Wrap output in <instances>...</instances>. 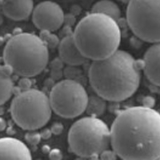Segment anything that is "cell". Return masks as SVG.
I'll use <instances>...</instances> for the list:
<instances>
[{
	"label": "cell",
	"instance_id": "6da1fadb",
	"mask_svg": "<svg viewBox=\"0 0 160 160\" xmlns=\"http://www.w3.org/2000/svg\"><path fill=\"white\" fill-rule=\"evenodd\" d=\"M111 146L122 159H160V113L147 106L122 111L111 125Z\"/></svg>",
	"mask_w": 160,
	"mask_h": 160
},
{
	"label": "cell",
	"instance_id": "7a4b0ae2",
	"mask_svg": "<svg viewBox=\"0 0 160 160\" xmlns=\"http://www.w3.org/2000/svg\"><path fill=\"white\" fill-rule=\"evenodd\" d=\"M141 80V67L129 52L117 50L105 58L92 61L89 81L96 95L107 101L121 102L132 96Z\"/></svg>",
	"mask_w": 160,
	"mask_h": 160
},
{
	"label": "cell",
	"instance_id": "3957f363",
	"mask_svg": "<svg viewBox=\"0 0 160 160\" xmlns=\"http://www.w3.org/2000/svg\"><path fill=\"white\" fill-rule=\"evenodd\" d=\"M72 35L83 56L92 61L102 59L115 53L122 38L118 21L95 12L80 20Z\"/></svg>",
	"mask_w": 160,
	"mask_h": 160
},
{
	"label": "cell",
	"instance_id": "277c9868",
	"mask_svg": "<svg viewBox=\"0 0 160 160\" xmlns=\"http://www.w3.org/2000/svg\"><path fill=\"white\" fill-rule=\"evenodd\" d=\"M3 61L17 75L23 78L35 77L47 68L49 48L40 36L31 33H19L6 43Z\"/></svg>",
	"mask_w": 160,
	"mask_h": 160
},
{
	"label": "cell",
	"instance_id": "5b68a950",
	"mask_svg": "<svg viewBox=\"0 0 160 160\" xmlns=\"http://www.w3.org/2000/svg\"><path fill=\"white\" fill-rule=\"evenodd\" d=\"M68 144L71 151L81 158L100 156L111 146V128L98 117H84L70 128Z\"/></svg>",
	"mask_w": 160,
	"mask_h": 160
},
{
	"label": "cell",
	"instance_id": "8992f818",
	"mask_svg": "<svg viewBox=\"0 0 160 160\" xmlns=\"http://www.w3.org/2000/svg\"><path fill=\"white\" fill-rule=\"evenodd\" d=\"M50 98L39 90L27 89L13 98L11 115L23 130L35 131L47 125L52 115Z\"/></svg>",
	"mask_w": 160,
	"mask_h": 160
},
{
	"label": "cell",
	"instance_id": "52a82bcc",
	"mask_svg": "<svg viewBox=\"0 0 160 160\" xmlns=\"http://www.w3.org/2000/svg\"><path fill=\"white\" fill-rule=\"evenodd\" d=\"M127 21L132 32L145 42H160V0H130Z\"/></svg>",
	"mask_w": 160,
	"mask_h": 160
},
{
	"label": "cell",
	"instance_id": "ba28073f",
	"mask_svg": "<svg viewBox=\"0 0 160 160\" xmlns=\"http://www.w3.org/2000/svg\"><path fill=\"white\" fill-rule=\"evenodd\" d=\"M49 98L53 112L62 118H74L86 111L89 97L80 82L64 79L53 87Z\"/></svg>",
	"mask_w": 160,
	"mask_h": 160
},
{
	"label": "cell",
	"instance_id": "9c48e42d",
	"mask_svg": "<svg viewBox=\"0 0 160 160\" xmlns=\"http://www.w3.org/2000/svg\"><path fill=\"white\" fill-rule=\"evenodd\" d=\"M32 21L40 31L54 32L62 26L65 19L63 10L57 2L43 1L34 8Z\"/></svg>",
	"mask_w": 160,
	"mask_h": 160
},
{
	"label": "cell",
	"instance_id": "30bf717a",
	"mask_svg": "<svg viewBox=\"0 0 160 160\" xmlns=\"http://www.w3.org/2000/svg\"><path fill=\"white\" fill-rule=\"evenodd\" d=\"M31 150L22 141L12 137L0 138V159H31Z\"/></svg>",
	"mask_w": 160,
	"mask_h": 160
},
{
	"label": "cell",
	"instance_id": "8fae6325",
	"mask_svg": "<svg viewBox=\"0 0 160 160\" xmlns=\"http://www.w3.org/2000/svg\"><path fill=\"white\" fill-rule=\"evenodd\" d=\"M142 68L150 82L160 88V42L151 46L143 56Z\"/></svg>",
	"mask_w": 160,
	"mask_h": 160
},
{
	"label": "cell",
	"instance_id": "7c38bea8",
	"mask_svg": "<svg viewBox=\"0 0 160 160\" xmlns=\"http://www.w3.org/2000/svg\"><path fill=\"white\" fill-rule=\"evenodd\" d=\"M58 54L62 62L70 66L82 65L88 58L83 56L75 43L73 35H67L58 43Z\"/></svg>",
	"mask_w": 160,
	"mask_h": 160
},
{
	"label": "cell",
	"instance_id": "4fadbf2b",
	"mask_svg": "<svg viewBox=\"0 0 160 160\" xmlns=\"http://www.w3.org/2000/svg\"><path fill=\"white\" fill-rule=\"evenodd\" d=\"M33 0H8L2 5V12L14 21H23L32 15Z\"/></svg>",
	"mask_w": 160,
	"mask_h": 160
},
{
	"label": "cell",
	"instance_id": "5bb4252c",
	"mask_svg": "<svg viewBox=\"0 0 160 160\" xmlns=\"http://www.w3.org/2000/svg\"><path fill=\"white\" fill-rule=\"evenodd\" d=\"M12 74L8 66L0 65V106L8 102L14 93Z\"/></svg>",
	"mask_w": 160,
	"mask_h": 160
},
{
	"label": "cell",
	"instance_id": "9a60e30c",
	"mask_svg": "<svg viewBox=\"0 0 160 160\" xmlns=\"http://www.w3.org/2000/svg\"><path fill=\"white\" fill-rule=\"evenodd\" d=\"M91 12L103 14L111 17L116 21L121 17V10L119 7L112 0H99L93 5Z\"/></svg>",
	"mask_w": 160,
	"mask_h": 160
},
{
	"label": "cell",
	"instance_id": "2e32d148",
	"mask_svg": "<svg viewBox=\"0 0 160 160\" xmlns=\"http://www.w3.org/2000/svg\"><path fill=\"white\" fill-rule=\"evenodd\" d=\"M105 99L101 98L97 95V96L89 98L88 99V107L86 111L92 116H98L102 115L106 108V103L104 102Z\"/></svg>",
	"mask_w": 160,
	"mask_h": 160
},
{
	"label": "cell",
	"instance_id": "e0dca14e",
	"mask_svg": "<svg viewBox=\"0 0 160 160\" xmlns=\"http://www.w3.org/2000/svg\"><path fill=\"white\" fill-rule=\"evenodd\" d=\"M41 38L43 40L46 45L48 46V48H54L57 46H58L59 41L58 39V37L56 35H53L52 32L47 31H41Z\"/></svg>",
	"mask_w": 160,
	"mask_h": 160
},
{
	"label": "cell",
	"instance_id": "ac0fdd59",
	"mask_svg": "<svg viewBox=\"0 0 160 160\" xmlns=\"http://www.w3.org/2000/svg\"><path fill=\"white\" fill-rule=\"evenodd\" d=\"M100 157L102 158H115L117 157L115 151H111L109 150H106L100 155Z\"/></svg>",
	"mask_w": 160,
	"mask_h": 160
},
{
	"label": "cell",
	"instance_id": "d6986e66",
	"mask_svg": "<svg viewBox=\"0 0 160 160\" xmlns=\"http://www.w3.org/2000/svg\"><path fill=\"white\" fill-rule=\"evenodd\" d=\"M6 128L5 120L0 118V131H3Z\"/></svg>",
	"mask_w": 160,
	"mask_h": 160
}]
</instances>
